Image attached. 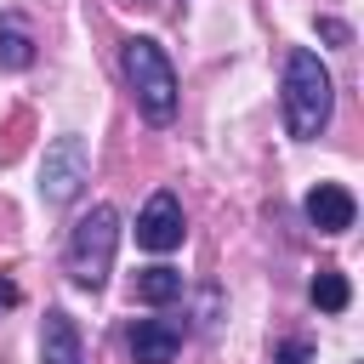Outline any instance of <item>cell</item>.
<instances>
[{"mask_svg": "<svg viewBox=\"0 0 364 364\" xmlns=\"http://www.w3.org/2000/svg\"><path fill=\"white\" fill-rule=\"evenodd\" d=\"M330 114H336V80L318 63V51L296 46L284 57V131L296 142H313V136H324Z\"/></svg>", "mask_w": 364, "mask_h": 364, "instance_id": "cell-1", "label": "cell"}, {"mask_svg": "<svg viewBox=\"0 0 364 364\" xmlns=\"http://www.w3.org/2000/svg\"><path fill=\"white\" fill-rule=\"evenodd\" d=\"M119 74H125L142 119H154V125H171V119H176V68H171V57H165L159 40L131 34V40L119 46Z\"/></svg>", "mask_w": 364, "mask_h": 364, "instance_id": "cell-2", "label": "cell"}, {"mask_svg": "<svg viewBox=\"0 0 364 364\" xmlns=\"http://www.w3.org/2000/svg\"><path fill=\"white\" fill-rule=\"evenodd\" d=\"M114 245H119V210L114 205H91L68 228V279L80 290H102L108 267H114Z\"/></svg>", "mask_w": 364, "mask_h": 364, "instance_id": "cell-3", "label": "cell"}, {"mask_svg": "<svg viewBox=\"0 0 364 364\" xmlns=\"http://www.w3.org/2000/svg\"><path fill=\"white\" fill-rule=\"evenodd\" d=\"M85 182H91V148H85V136H74V131L51 136L46 159H40V199L51 210H63V205H74L85 193Z\"/></svg>", "mask_w": 364, "mask_h": 364, "instance_id": "cell-4", "label": "cell"}, {"mask_svg": "<svg viewBox=\"0 0 364 364\" xmlns=\"http://www.w3.org/2000/svg\"><path fill=\"white\" fill-rule=\"evenodd\" d=\"M182 199L171 193V188H159L148 205H142V216H136V245L142 250H154V256H165V250H176L182 245Z\"/></svg>", "mask_w": 364, "mask_h": 364, "instance_id": "cell-5", "label": "cell"}, {"mask_svg": "<svg viewBox=\"0 0 364 364\" xmlns=\"http://www.w3.org/2000/svg\"><path fill=\"white\" fill-rule=\"evenodd\" d=\"M182 336H188V324L182 318H136L131 324V364H171L176 353H182Z\"/></svg>", "mask_w": 364, "mask_h": 364, "instance_id": "cell-6", "label": "cell"}, {"mask_svg": "<svg viewBox=\"0 0 364 364\" xmlns=\"http://www.w3.org/2000/svg\"><path fill=\"white\" fill-rule=\"evenodd\" d=\"M301 210H307V222H313L318 233H347L353 216H358V199H353L341 182H318V188L301 199Z\"/></svg>", "mask_w": 364, "mask_h": 364, "instance_id": "cell-7", "label": "cell"}, {"mask_svg": "<svg viewBox=\"0 0 364 364\" xmlns=\"http://www.w3.org/2000/svg\"><path fill=\"white\" fill-rule=\"evenodd\" d=\"M40 364H85V347H80V324L51 307L46 324H40Z\"/></svg>", "mask_w": 364, "mask_h": 364, "instance_id": "cell-8", "label": "cell"}, {"mask_svg": "<svg viewBox=\"0 0 364 364\" xmlns=\"http://www.w3.org/2000/svg\"><path fill=\"white\" fill-rule=\"evenodd\" d=\"M182 290H188V279L176 267H165V262L136 273V301H148V307H171V301H182Z\"/></svg>", "mask_w": 364, "mask_h": 364, "instance_id": "cell-9", "label": "cell"}, {"mask_svg": "<svg viewBox=\"0 0 364 364\" xmlns=\"http://www.w3.org/2000/svg\"><path fill=\"white\" fill-rule=\"evenodd\" d=\"M28 63H34V34H28L23 17L6 11V17H0V68L17 74V68H28Z\"/></svg>", "mask_w": 364, "mask_h": 364, "instance_id": "cell-10", "label": "cell"}, {"mask_svg": "<svg viewBox=\"0 0 364 364\" xmlns=\"http://www.w3.org/2000/svg\"><path fill=\"white\" fill-rule=\"evenodd\" d=\"M307 296H313V307H324V313H341V307L353 301V284H347V273H341V267H318Z\"/></svg>", "mask_w": 364, "mask_h": 364, "instance_id": "cell-11", "label": "cell"}, {"mask_svg": "<svg viewBox=\"0 0 364 364\" xmlns=\"http://www.w3.org/2000/svg\"><path fill=\"white\" fill-rule=\"evenodd\" d=\"M273 364H313V347L307 341H279L273 347Z\"/></svg>", "mask_w": 364, "mask_h": 364, "instance_id": "cell-12", "label": "cell"}, {"mask_svg": "<svg viewBox=\"0 0 364 364\" xmlns=\"http://www.w3.org/2000/svg\"><path fill=\"white\" fill-rule=\"evenodd\" d=\"M318 34H324L330 46H347V40H353V28H347V23H336V17H318Z\"/></svg>", "mask_w": 364, "mask_h": 364, "instance_id": "cell-13", "label": "cell"}, {"mask_svg": "<svg viewBox=\"0 0 364 364\" xmlns=\"http://www.w3.org/2000/svg\"><path fill=\"white\" fill-rule=\"evenodd\" d=\"M17 301H23V290H17V279H6V273H0V313H6V307H17Z\"/></svg>", "mask_w": 364, "mask_h": 364, "instance_id": "cell-14", "label": "cell"}, {"mask_svg": "<svg viewBox=\"0 0 364 364\" xmlns=\"http://www.w3.org/2000/svg\"><path fill=\"white\" fill-rule=\"evenodd\" d=\"M119 6H154V0H119Z\"/></svg>", "mask_w": 364, "mask_h": 364, "instance_id": "cell-15", "label": "cell"}]
</instances>
